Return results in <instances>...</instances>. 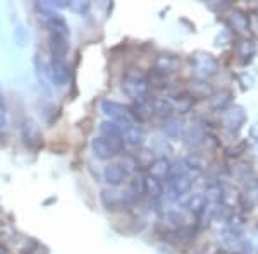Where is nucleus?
Instances as JSON below:
<instances>
[{
  "instance_id": "20e7f679",
  "label": "nucleus",
  "mask_w": 258,
  "mask_h": 254,
  "mask_svg": "<svg viewBox=\"0 0 258 254\" xmlns=\"http://www.w3.org/2000/svg\"><path fill=\"white\" fill-rule=\"evenodd\" d=\"M100 108H102V112L110 120L120 124V127H122V129L131 126V124H135V119H133V114H131V108L120 105V103H117V102H112V100H103Z\"/></svg>"
},
{
  "instance_id": "ddd939ff",
  "label": "nucleus",
  "mask_w": 258,
  "mask_h": 254,
  "mask_svg": "<svg viewBox=\"0 0 258 254\" xmlns=\"http://www.w3.org/2000/svg\"><path fill=\"white\" fill-rule=\"evenodd\" d=\"M131 114H133V119L136 120H148L150 117L153 115V105H152V100L145 98V100H140L136 102V105L131 108Z\"/></svg>"
},
{
  "instance_id": "7ed1b4c3",
  "label": "nucleus",
  "mask_w": 258,
  "mask_h": 254,
  "mask_svg": "<svg viewBox=\"0 0 258 254\" xmlns=\"http://www.w3.org/2000/svg\"><path fill=\"white\" fill-rule=\"evenodd\" d=\"M191 67H193L195 76L202 81H205L207 77H212L217 74L219 70V62L214 55L207 52H197L195 55H191Z\"/></svg>"
},
{
  "instance_id": "9b49d317",
  "label": "nucleus",
  "mask_w": 258,
  "mask_h": 254,
  "mask_svg": "<svg viewBox=\"0 0 258 254\" xmlns=\"http://www.w3.org/2000/svg\"><path fill=\"white\" fill-rule=\"evenodd\" d=\"M191 184H193V181H191L189 176H182V177L176 179V181L169 182V198L177 199L179 196L189 193Z\"/></svg>"
},
{
  "instance_id": "f8f14e48",
  "label": "nucleus",
  "mask_w": 258,
  "mask_h": 254,
  "mask_svg": "<svg viewBox=\"0 0 258 254\" xmlns=\"http://www.w3.org/2000/svg\"><path fill=\"white\" fill-rule=\"evenodd\" d=\"M50 48H52V59L64 60V57L68 55L69 50L68 38L59 35H50Z\"/></svg>"
},
{
  "instance_id": "72a5a7b5",
  "label": "nucleus",
  "mask_w": 258,
  "mask_h": 254,
  "mask_svg": "<svg viewBox=\"0 0 258 254\" xmlns=\"http://www.w3.org/2000/svg\"><path fill=\"white\" fill-rule=\"evenodd\" d=\"M7 124V108H6V102L2 98V93H0V129H4Z\"/></svg>"
},
{
  "instance_id": "2eb2a0df",
  "label": "nucleus",
  "mask_w": 258,
  "mask_h": 254,
  "mask_svg": "<svg viewBox=\"0 0 258 254\" xmlns=\"http://www.w3.org/2000/svg\"><path fill=\"white\" fill-rule=\"evenodd\" d=\"M47 26L50 30V35H59V36H66V38L69 36V26L60 14H55V16H52V18H48Z\"/></svg>"
},
{
  "instance_id": "c85d7f7f",
  "label": "nucleus",
  "mask_w": 258,
  "mask_h": 254,
  "mask_svg": "<svg viewBox=\"0 0 258 254\" xmlns=\"http://www.w3.org/2000/svg\"><path fill=\"white\" fill-rule=\"evenodd\" d=\"M69 9L73 12H76V14H86V12L90 11L91 4L86 2V0H73V2H69Z\"/></svg>"
},
{
  "instance_id": "4be33fe9",
  "label": "nucleus",
  "mask_w": 258,
  "mask_h": 254,
  "mask_svg": "<svg viewBox=\"0 0 258 254\" xmlns=\"http://www.w3.org/2000/svg\"><path fill=\"white\" fill-rule=\"evenodd\" d=\"M100 132L105 137H120L122 136V127L114 120H105V122L100 124Z\"/></svg>"
},
{
  "instance_id": "f257e3e1",
  "label": "nucleus",
  "mask_w": 258,
  "mask_h": 254,
  "mask_svg": "<svg viewBox=\"0 0 258 254\" xmlns=\"http://www.w3.org/2000/svg\"><path fill=\"white\" fill-rule=\"evenodd\" d=\"M122 90L127 97L140 102V100L147 98V95L150 91V81L141 70L129 69L126 70V74H124V77H122Z\"/></svg>"
},
{
  "instance_id": "a211bd4d",
  "label": "nucleus",
  "mask_w": 258,
  "mask_h": 254,
  "mask_svg": "<svg viewBox=\"0 0 258 254\" xmlns=\"http://www.w3.org/2000/svg\"><path fill=\"white\" fill-rule=\"evenodd\" d=\"M179 67V60L172 55H159L155 60V70L160 74L174 72Z\"/></svg>"
},
{
  "instance_id": "9d476101",
  "label": "nucleus",
  "mask_w": 258,
  "mask_h": 254,
  "mask_svg": "<svg viewBox=\"0 0 258 254\" xmlns=\"http://www.w3.org/2000/svg\"><path fill=\"white\" fill-rule=\"evenodd\" d=\"M127 176L129 174L124 170V166L120 163H110L105 166V170H103V177H105L107 184H110V186L122 184V182L127 179Z\"/></svg>"
},
{
  "instance_id": "aec40b11",
  "label": "nucleus",
  "mask_w": 258,
  "mask_h": 254,
  "mask_svg": "<svg viewBox=\"0 0 258 254\" xmlns=\"http://www.w3.org/2000/svg\"><path fill=\"white\" fill-rule=\"evenodd\" d=\"M186 206H188V210L191 211V213L202 215V213H205L207 208H209V198L203 196V194H193L189 198V201Z\"/></svg>"
},
{
  "instance_id": "5701e85b",
  "label": "nucleus",
  "mask_w": 258,
  "mask_h": 254,
  "mask_svg": "<svg viewBox=\"0 0 258 254\" xmlns=\"http://www.w3.org/2000/svg\"><path fill=\"white\" fill-rule=\"evenodd\" d=\"M145 194H150L152 198H160L164 194V187H162V182L157 181L153 177H145Z\"/></svg>"
},
{
  "instance_id": "c756f323",
  "label": "nucleus",
  "mask_w": 258,
  "mask_h": 254,
  "mask_svg": "<svg viewBox=\"0 0 258 254\" xmlns=\"http://www.w3.org/2000/svg\"><path fill=\"white\" fill-rule=\"evenodd\" d=\"M184 165L188 166V170H203L205 168V161L202 160L198 155H191V156H188L186 158V161H184Z\"/></svg>"
},
{
  "instance_id": "7c9ffc66",
  "label": "nucleus",
  "mask_w": 258,
  "mask_h": 254,
  "mask_svg": "<svg viewBox=\"0 0 258 254\" xmlns=\"http://www.w3.org/2000/svg\"><path fill=\"white\" fill-rule=\"evenodd\" d=\"M131 193L135 196L145 194V177H135L131 182Z\"/></svg>"
},
{
  "instance_id": "a878e982",
  "label": "nucleus",
  "mask_w": 258,
  "mask_h": 254,
  "mask_svg": "<svg viewBox=\"0 0 258 254\" xmlns=\"http://www.w3.org/2000/svg\"><path fill=\"white\" fill-rule=\"evenodd\" d=\"M172 239L176 240L179 244H184V242H189V240H193L195 237V228L191 227H179L176 230L172 232Z\"/></svg>"
},
{
  "instance_id": "dca6fc26",
  "label": "nucleus",
  "mask_w": 258,
  "mask_h": 254,
  "mask_svg": "<svg viewBox=\"0 0 258 254\" xmlns=\"http://www.w3.org/2000/svg\"><path fill=\"white\" fill-rule=\"evenodd\" d=\"M227 24L234 33L243 35V33L248 31V16L243 14V12H239V11H236V12H232V14L229 16Z\"/></svg>"
},
{
  "instance_id": "cd10ccee",
  "label": "nucleus",
  "mask_w": 258,
  "mask_h": 254,
  "mask_svg": "<svg viewBox=\"0 0 258 254\" xmlns=\"http://www.w3.org/2000/svg\"><path fill=\"white\" fill-rule=\"evenodd\" d=\"M182 176H188V166L182 163H170V168H169V176H167V181L172 182L176 179L182 177Z\"/></svg>"
},
{
  "instance_id": "bb28decb",
  "label": "nucleus",
  "mask_w": 258,
  "mask_h": 254,
  "mask_svg": "<svg viewBox=\"0 0 258 254\" xmlns=\"http://www.w3.org/2000/svg\"><path fill=\"white\" fill-rule=\"evenodd\" d=\"M172 107H174V110L179 112V114H186V112H189V108L193 107V98H191L189 95L176 97L172 102Z\"/></svg>"
},
{
  "instance_id": "2f4dec72",
  "label": "nucleus",
  "mask_w": 258,
  "mask_h": 254,
  "mask_svg": "<svg viewBox=\"0 0 258 254\" xmlns=\"http://www.w3.org/2000/svg\"><path fill=\"white\" fill-rule=\"evenodd\" d=\"M248 31H251L258 38V12H253V14L248 16Z\"/></svg>"
},
{
  "instance_id": "473e14b6",
  "label": "nucleus",
  "mask_w": 258,
  "mask_h": 254,
  "mask_svg": "<svg viewBox=\"0 0 258 254\" xmlns=\"http://www.w3.org/2000/svg\"><path fill=\"white\" fill-rule=\"evenodd\" d=\"M14 36H16V41H18L19 47H23V45L28 41V38H30V35H28V31L24 30V28H18V30L14 31Z\"/></svg>"
},
{
  "instance_id": "f03ea898",
  "label": "nucleus",
  "mask_w": 258,
  "mask_h": 254,
  "mask_svg": "<svg viewBox=\"0 0 258 254\" xmlns=\"http://www.w3.org/2000/svg\"><path fill=\"white\" fill-rule=\"evenodd\" d=\"M91 149H93L95 156L100 160H110V158L117 156L124 149V141L120 137H105L98 136L91 141Z\"/></svg>"
},
{
  "instance_id": "39448f33",
  "label": "nucleus",
  "mask_w": 258,
  "mask_h": 254,
  "mask_svg": "<svg viewBox=\"0 0 258 254\" xmlns=\"http://www.w3.org/2000/svg\"><path fill=\"white\" fill-rule=\"evenodd\" d=\"M135 199V194L129 191H115V189H105L102 191V203L109 210H119V208L127 206Z\"/></svg>"
},
{
  "instance_id": "f704fd0d",
  "label": "nucleus",
  "mask_w": 258,
  "mask_h": 254,
  "mask_svg": "<svg viewBox=\"0 0 258 254\" xmlns=\"http://www.w3.org/2000/svg\"><path fill=\"white\" fill-rule=\"evenodd\" d=\"M120 165H122L124 170H126V172L129 174V172H133V170H135L136 166H138V161H136V158H133V156H126Z\"/></svg>"
},
{
  "instance_id": "f3484780",
  "label": "nucleus",
  "mask_w": 258,
  "mask_h": 254,
  "mask_svg": "<svg viewBox=\"0 0 258 254\" xmlns=\"http://www.w3.org/2000/svg\"><path fill=\"white\" fill-rule=\"evenodd\" d=\"M152 105H153V115H159L162 119H170L174 114V107L172 102L167 98H155L152 100Z\"/></svg>"
},
{
  "instance_id": "393cba45",
  "label": "nucleus",
  "mask_w": 258,
  "mask_h": 254,
  "mask_svg": "<svg viewBox=\"0 0 258 254\" xmlns=\"http://www.w3.org/2000/svg\"><path fill=\"white\" fill-rule=\"evenodd\" d=\"M212 108L215 110H227V107L231 105V93L229 91H220L219 95H212Z\"/></svg>"
},
{
  "instance_id": "6e6552de",
  "label": "nucleus",
  "mask_w": 258,
  "mask_h": 254,
  "mask_svg": "<svg viewBox=\"0 0 258 254\" xmlns=\"http://www.w3.org/2000/svg\"><path fill=\"white\" fill-rule=\"evenodd\" d=\"M145 129L138 126V124H131V126L124 127L122 129V136H120V139L124 141V143H127L129 146H141V144L145 143Z\"/></svg>"
},
{
  "instance_id": "4468645a",
  "label": "nucleus",
  "mask_w": 258,
  "mask_h": 254,
  "mask_svg": "<svg viewBox=\"0 0 258 254\" xmlns=\"http://www.w3.org/2000/svg\"><path fill=\"white\" fill-rule=\"evenodd\" d=\"M148 166H150V177H153L162 182L169 176L170 161L165 160V158H157V160H153Z\"/></svg>"
},
{
  "instance_id": "423d86ee",
  "label": "nucleus",
  "mask_w": 258,
  "mask_h": 254,
  "mask_svg": "<svg viewBox=\"0 0 258 254\" xmlns=\"http://www.w3.org/2000/svg\"><path fill=\"white\" fill-rule=\"evenodd\" d=\"M47 74H48L50 81L53 82V86H59V88L66 86L69 81V69L64 60L52 59V62H50V65L47 69Z\"/></svg>"
},
{
  "instance_id": "0eeeda50",
  "label": "nucleus",
  "mask_w": 258,
  "mask_h": 254,
  "mask_svg": "<svg viewBox=\"0 0 258 254\" xmlns=\"http://www.w3.org/2000/svg\"><path fill=\"white\" fill-rule=\"evenodd\" d=\"M23 141L28 148H40L43 139H41V132H40V127L36 126L35 120L28 119L23 126Z\"/></svg>"
},
{
  "instance_id": "412c9836",
  "label": "nucleus",
  "mask_w": 258,
  "mask_h": 254,
  "mask_svg": "<svg viewBox=\"0 0 258 254\" xmlns=\"http://www.w3.org/2000/svg\"><path fill=\"white\" fill-rule=\"evenodd\" d=\"M164 132H165V136H169V137H179L182 132H184V124H182L179 119L170 117V119L165 120Z\"/></svg>"
},
{
  "instance_id": "6ab92c4d",
  "label": "nucleus",
  "mask_w": 258,
  "mask_h": 254,
  "mask_svg": "<svg viewBox=\"0 0 258 254\" xmlns=\"http://www.w3.org/2000/svg\"><path fill=\"white\" fill-rule=\"evenodd\" d=\"M189 97L193 98H207L212 97L214 91H212V86L207 81H202V79H197L189 84Z\"/></svg>"
},
{
  "instance_id": "b1692460",
  "label": "nucleus",
  "mask_w": 258,
  "mask_h": 254,
  "mask_svg": "<svg viewBox=\"0 0 258 254\" xmlns=\"http://www.w3.org/2000/svg\"><path fill=\"white\" fill-rule=\"evenodd\" d=\"M255 43L251 40H241L238 45H236V52L243 60H248L255 55Z\"/></svg>"
},
{
  "instance_id": "1a4fd4ad",
  "label": "nucleus",
  "mask_w": 258,
  "mask_h": 254,
  "mask_svg": "<svg viewBox=\"0 0 258 254\" xmlns=\"http://www.w3.org/2000/svg\"><path fill=\"white\" fill-rule=\"evenodd\" d=\"M244 120H246V114H244V110L241 107L229 108V110H226V114H224V126L232 132L239 131L241 126L244 124Z\"/></svg>"
}]
</instances>
